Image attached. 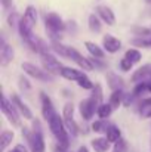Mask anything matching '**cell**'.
<instances>
[{
    "label": "cell",
    "mask_w": 151,
    "mask_h": 152,
    "mask_svg": "<svg viewBox=\"0 0 151 152\" xmlns=\"http://www.w3.org/2000/svg\"><path fill=\"white\" fill-rule=\"evenodd\" d=\"M49 124V130L52 132V134L56 137V140L59 142H68V130L67 126L64 123V118L59 117V114H53L48 121Z\"/></svg>",
    "instance_id": "6da1fadb"
},
{
    "label": "cell",
    "mask_w": 151,
    "mask_h": 152,
    "mask_svg": "<svg viewBox=\"0 0 151 152\" xmlns=\"http://www.w3.org/2000/svg\"><path fill=\"white\" fill-rule=\"evenodd\" d=\"M1 112L4 114V117L9 120V123L15 127H21V114L18 111V108L15 106L13 102H9V99L6 98V95H3L1 98Z\"/></svg>",
    "instance_id": "7a4b0ae2"
},
{
    "label": "cell",
    "mask_w": 151,
    "mask_h": 152,
    "mask_svg": "<svg viewBox=\"0 0 151 152\" xmlns=\"http://www.w3.org/2000/svg\"><path fill=\"white\" fill-rule=\"evenodd\" d=\"M21 68H22V71L27 74V75H30V77H33V78H36V80H39V81H53V75L49 74L45 68L42 69L40 66H36L34 64H31V62H22L21 64Z\"/></svg>",
    "instance_id": "3957f363"
},
{
    "label": "cell",
    "mask_w": 151,
    "mask_h": 152,
    "mask_svg": "<svg viewBox=\"0 0 151 152\" xmlns=\"http://www.w3.org/2000/svg\"><path fill=\"white\" fill-rule=\"evenodd\" d=\"M22 132L27 136V140L30 143L31 152H46V143H45L42 130H33V129L27 130V129H24Z\"/></svg>",
    "instance_id": "277c9868"
},
{
    "label": "cell",
    "mask_w": 151,
    "mask_h": 152,
    "mask_svg": "<svg viewBox=\"0 0 151 152\" xmlns=\"http://www.w3.org/2000/svg\"><path fill=\"white\" fill-rule=\"evenodd\" d=\"M45 25L50 33V36H59V33L65 31L67 24L62 21V18L56 12H49L45 16Z\"/></svg>",
    "instance_id": "5b68a950"
},
{
    "label": "cell",
    "mask_w": 151,
    "mask_h": 152,
    "mask_svg": "<svg viewBox=\"0 0 151 152\" xmlns=\"http://www.w3.org/2000/svg\"><path fill=\"white\" fill-rule=\"evenodd\" d=\"M62 118H64V123L67 126V130L68 133L76 137L77 133H79V127H77V123L74 120V105L73 102H67L64 105V109H62Z\"/></svg>",
    "instance_id": "8992f818"
},
{
    "label": "cell",
    "mask_w": 151,
    "mask_h": 152,
    "mask_svg": "<svg viewBox=\"0 0 151 152\" xmlns=\"http://www.w3.org/2000/svg\"><path fill=\"white\" fill-rule=\"evenodd\" d=\"M40 62H42V65H43V68L52 74V75H59L61 74V69H62V64L53 56V55H50L49 52H42L40 53Z\"/></svg>",
    "instance_id": "52a82bcc"
},
{
    "label": "cell",
    "mask_w": 151,
    "mask_h": 152,
    "mask_svg": "<svg viewBox=\"0 0 151 152\" xmlns=\"http://www.w3.org/2000/svg\"><path fill=\"white\" fill-rule=\"evenodd\" d=\"M98 106H99V105L89 96V98L82 99V101L79 102V112H80V115H82L83 120L89 121V120L94 118L95 112L98 111Z\"/></svg>",
    "instance_id": "ba28073f"
},
{
    "label": "cell",
    "mask_w": 151,
    "mask_h": 152,
    "mask_svg": "<svg viewBox=\"0 0 151 152\" xmlns=\"http://www.w3.org/2000/svg\"><path fill=\"white\" fill-rule=\"evenodd\" d=\"M68 55H70V59H71V61H74V62H76V64L83 69V71H88V72H89V71H92V69L95 68L91 59L85 58L80 52L76 50L74 48H70V46H68Z\"/></svg>",
    "instance_id": "9c48e42d"
},
{
    "label": "cell",
    "mask_w": 151,
    "mask_h": 152,
    "mask_svg": "<svg viewBox=\"0 0 151 152\" xmlns=\"http://www.w3.org/2000/svg\"><path fill=\"white\" fill-rule=\"evenodd\" d=\"M37 19H39V13H37V9L33 6V4H28L25 7V12H24V16L21 18V25H24L25 28L28 30H33L37 24Z\"/></svg>",
    "instance_id": "30bf717a"
},
{
    "label": "cell",
    "mask_w": 151,
    "mask_h": 152,
    "mask_svg": "<svg viewBox=\"0 0 151 152\" xmlns=\"http://www.w3.org/2000/svg\"><path fill=\"white\" fill-rule=\"evenodd\" d=\"M40 102H42V115L46 121H49V118L56 114L55 108H53V103L50 101V98L45 93V92H40Z\"/></svg>",
    "instance_id": "8fae6325"
},
{
    "label": "cell",
    "mask_w": 151,
    "mask_h": 152,
    "mask_svg": "<svg viewBox=\"0 0 151 152\" xmlns=\"http://www.w3.org/2000/svg\"><path fill=\"white\" fill-rule=\"evenodd\" d=\"M96 13L99 15L102 22H105L107 25H114L116 24V15H114L111 7H108L105 4H98L96 6Z\"/></svg>",
    "instance_id": "7c38bea8"
},
{
    "label": "cell",
    "mask_w": 151,
    "mask_h": 152,
    "mask_svg": "<svg viewBox=\"0 0 151 152\" xmlns=\"http://www.w3.org/2000/svg\"><path fill=\"white\" fill-rule=\"evenodd\" d=\"M102 46L108 53H116V52H119L122 49V42L117 37L107 34V36L102 37Z\"/></svg>",
    "instance_id": "4fadbf2b"
},
{
    "label": "cell",
    "mask_w": 151,
    "mask_h": 152,
    "mask_svg": "<svg viewBox=\"0 0 151 152\" xmlns=\"http://www.w3.org/2000/svg\"><path fill=\"white\" fill-rule=\"evenodd\" d=\"M12 102L15 103V106L18 108L19 114H21L25 120H33V112H31V109L28 108V105H27V103H24V102H22V99L19 98V95L13 93V95H12Z\"/></svg>",
    "instance_id": "5bb4252c"
},
{
    "label": "cell",
    "mask_w": 151,
    "mask_h": 152,
    "mask_svg": "<svg viewBox=\"0 0 151 152\" xmlns=\"http://www.w3.org/2000/svg\"><path fill=\"white\" fill-rule=\"evenodd\" d=\"M13 59V49L10 45H7L4 42V39L1 37V49H0V62L3 66H6L10 61Z\"/></svg>",
    "instance_id": "9a60e30c"
},
{
    "label": "cell",
    "mask_w": 151,
    "mask_h": 152,
    "mask_svg": "<svg viewBox=\"0 0 151 152\" xmlns=\"http://www.w3.org/2000/svg\"><path fill=\"white\" fill-rule=\"evenodd\" d=\"M59 75H61L62 78H65L67 81H76V83H77V80H79L80 77H83L85 74H83V71H80V69H76V68H71V66H62Z\"/></svg>",
    "instance_id": "2e32d148"
},
{
    "label": "cell",
    "mask_w": 151,
    "mask_h": 152,
    "mask_svg": "<svg viewBox=\"0 0 151 152\" xmlns=\"http://www.w3.org/2000/svg\"><path fill=\"white\" fill-rule=\"evenodd\" d=\"M151 77V64H145L144 66L138 68L133 74H132V81L133 83H139V81H145V78Z\"/></svg>",
    "instance_id": "e0dca14e"
},
{
    "label": "cell",
    "mask_w": 151,
    "mask_h": 152,
    "mask_svg": "<svg viewBox=\"0 0 151 152\" xmlns=\"http://www.w3.org/2000/svg\"><path fill=\"white\" fill-rule=\"evenodd\" d=\"M107 84L111 90H117V89H123L124 87V81L120 75H117L116 72H108L107 74Z\"/></svg>",
    "instance_id": "ac0fdd59"
},
{
    "label": "cell",
    "mask_w": 151,
    "mask_h": 152,
    "mask_svg": "<svg viewBox=\"0 0 151 152\" xmlns=\"http://www.w3.org/2000/svg\"><path fill=\"white\" fill-rule=\"evenodd\" d=\"M102 19L99 18L98 13H91L89 18H88V27L92 33H101L102 30Z\"/></svg>",
    "instance_id": "d6986e66"
},
{
    "label": "cell",
    "mask_w": 151,
    "mask_h": 152,
    "mask_svg": "<svg viewBox=\"0 0 151 152\" xmlns=\"http://www.w3.org/2000/svg\"><path fill=\"white\" fill-rule=\"evenodd\" d=\"M110 143L111 142L107 137H96V139H94L91 142V145H92L95 152H107L110 149Z\"/></svg>",
    "instance_id": "ffe728a7"
},
{
    "label": "cell",
    "mask_w": 151,
    "mask_h": 152,
    "mask_svg": "<svg viewBox=\"0 0 151 152\" xmlns=\"http://www.w3.org/2000/svg\"><path fill=\"white\" fill-rule=\"evenodd\" d=\"M13 137H15V134H13L12 130H3L1 132V134H0V148H1V151L7 149V146L12 143Z\"/></svg>",
    "instance_id": "44dd1931"
},
{
    "label": "cell",
    "mask_w": 151,
    "mask_h": 152,
    "mask_svg": "<svg viewBox=\"0 0 151 152\" xmlns=\"http://www.w3.org/2000/svg\"><path fill=\"white\" fill-rule=\"evenodd\" d=\"M85 48L88 49V52L92 55V56H95V58H99V59H104V50L101 49L99 46L96 45V43H94V42H85Z\"/></svg>",
    "instance_id": "7402d4cb"
},
{
    "label": "cell",
    "mask_w": 151,
    "mask_h": 152,
    "mask_svg": "<svg viewBox=\"0 0 151 152\" xmlns=\"http://www.w3.org/2000/svg\"><path fill=\"white\" fill-rule=\"evenodd\" d=\"M123 98H124V93L122 89H117V90H113L111 96H110V103L113 105V108H119L120 105H123Z\"/></svg>",
    "instance_id": "603a6c76"
},
{
    "label": "cell",
    "mask_w": 151,
    "mask_h": 152,
    "mask_svg": "<svg viewBox=\"0 0 151 152\" xmlns=\"http://www.w3.org/2000/svg\"><path fill=\"white\" fill-rule=\"evenodd\" d=\"M113 105L108 102V103H101L99 106H98V111H96V115L99 117V118H104V120H108L110 117H111V114H113Z\"/></svg>",
    "instance_id": "cb8c5ba5"
},
{
    "label": "cell",
    "mask_w": 151,
    "mask_h": 152,
    "mask_svg": "<svg viewBox=\"0 0 151 152\" xmlns=\"http://www.w3.org/2000/svg\"><path fill=\"white\" fill-rule=\"evenodd\" d=\"M105 134H107V139H108L111 143H116L117 140L122 139V132H120V129L116 127V126H110V129L107 130Z\"/></svg>",
    "instance_id": "d4e9b609"
},
{
    "label": "cell",
    "mask_w": 151,
    "mask_h": 152,
    "mask_svg": "<svg viewBox=\"0 0 151 152\" xmlns=\"http://www.w3.org/2000/svg\"><path fill=\"white\" fill-rule=\"evenodd\" d=\"M139 115L142 118H151V98L144 99L139 103Z\"/></svg>",
    "instance_id": "484cf974"
},
{
    "label": "cell",
    "mask_w": 151,
    "mask_h": 152,
    "mask_svg": "<svg viewBox=\"0 0 151 152\" xmlns=\"http://www.w3.org/2000/svg\"><path fill=\"white\" fill-rule=\"evenodd\" d=\"M52 49L55 53H58V55H61L62 58H68L70 59V55H68V46H64L62 43H59L58 40H52Z\"/></svg>",
    "instance_id": "4316f807"
},
{
    "label": "cell",
    "mask_w": 151,
    "mask_h": 152,
    "mask_svg": "<svg viewBox=\"0 0 151 152\" xmlns=\"http://www.w3.org/2000/svg\"><path fill=\"white\" fill-rule=\"evenodd\" d=\"M110 129V124L107 123V120H104V118H99V120H96L95 123H92V130L95 132V133H107V130Z\"/></svg>",
    "instance_id": "83f0119b"
},
{
    "label": "cell",
    "mask_w": 151,
    "mask_h": 152,
    "mask_svg": "<svg viewBox=\"0 0 151 152\" xmlns=\"http://www.w3.org/2000/svg\"><path fill=\"white\" fill-rule=\"evenodd\" d=\"M91 98H92L94 101L96 102L98 105H101V103H102V99H104V95H102V86H101L99 83H96V84L94 86Z\"/></svg>",
    "instance_id": "f1b7e54d"
},
{
    "label": "cell",
    "mask_w": 151,
    "mask_h": 152,
    "mask_svg": "<svg viewBox=\"0 0 151 152\" xmlns=\"http://www.w3.org/2000/svg\"><path fill=\"white\" fill-rule=\"evenodd\" d=\"M124 56L129 59V61H132L133 64H138L141 59H142V55H141V52L138 50V49H127L126 53H124Z\"/></svg>",
    "instance_id": "f546056e"
},
{
    "label": "cell",
    "mask_w": 151,
    "mask_h": 152,
    "mask_svg": "<svg viewBox=\"0 0 151 152\" xmlns=\"http://www.w3.org/2000/svg\"><path fill=\"white\" fill-rule=\"evenodd\" d=\"M77 84L83 89V90H92L94 89V83L91 81V78L88 77V75H83V77H80L79 80H77Z\"/></svg>",
    "instance_id": "4dcf8cb0"
},
{
    "label": "cell",
    "mask_w": 151,
    "mask_h": 152,
    "mask_svg": "<svg viewBox=\"0 0 151 152\" xmlns=\"http://www.w3.org/2000/svg\"><path fill=\"white\" fill-rule=\"evenodd\" d=\"M132 33L136 37H148L151 36V28L150 27H132Z\"/></svg>",
    "instance_id": "1f68e13d"
},
{
    "label": "cell",
    "mask_w": 151,
    "mask_h": 152,
    "mask_svg": "<svg viewBox=\"0 0 151 152\" xmlns=\"http://www.w3.org/2000/svg\"><path fill=\"white\" fill-rule=\"evenodd\" d=\"M19 22H21V16L18 12H12L9 16H7V24L12 27V28H18L19 27Z\"/></svg>",
    "instance_id": "d6a6232c"
},
{
    "label": "cell",
    "mask_w": 151,
    "mask_h": 152,
    "mask_svg": "<svg viewBox=\"0 0 151 152\" xmlns=\"http://www.w3.org/2000/svg\"><path fill=\"white\" fill-rule=\"evenodd\" d=\"M144 92H148V81H139L136 86H135V89H133V95L135 96H141Z\"/></svg>",
    "instance_id": "836d02e7"
},
{
    "label": "cell",
    "mask_w": 151,
    "mask_h": 152,
    "mask_svg": "<svg viewBox=\"0 0 151 152\" xmlns=\"http://www.w3.org/2000/svg\"><path fill=\"white\" fill-rule=\"evenodd\" d=\"M135 48H151V40H147L145 37H136L130 42Z\"/></svg>",
    "instance_id": "e575fe53"
},
{
    "label": "cell",
    "mask_w": 151,
    "mask_h": 152,
    "mask_svg": "<svg viewBox=\"0 0 151 152\" xmlns=\"http://www.w3.org/2000/svg\"><path fill=\"white\" fill-rule=\"evenodd\" d=\"M129 146H127V142L122 137L120 140H117L113 146V152H127Z\"/></svg>",
    "instance_id": "d590c367"
},
{
    "label": "cell",
    "mask_w": 151,
    "mask_h": 152,
    "mask_svg": "<svg viewBox=\"0 0 151 152\" xmlns=\"http://www.w3.org/2000/svg\"><path fill=\"white\" fill-rule=\"evenodd\" d=\"M18 86H19V89H21V90H24V92L31 90V83H30V81H28V78H25L24 75H21V77L18 78Z\"/></svg>",
    "instance_id": "8d00e7d4"
},
{
    "label": "cell",
    "mask_w": 151,
    "mask_h": 152,
    "mask_svg": "<svg viewBox=\"0 0 151 152\" xmlns=\"http://www.w3.org/2000/svg\"><path fill=\"white\" fill-rule=\"evenodd\" d=\"M119 65H120V69H122L123 72H129V71L132 69V66H133V62H132V61H129V59L124 56V58L120 61V64H119Z\"/></svg>",
    "instance_id": "74e56055"
},
{
    "label": "cell",
    "mask_w": 151,
    "mask_h": 152,
    "mask_svg": "<svg viewBox=\"0 0 151 152\" xmlns=\"http://www.w3.org/2000/svg\"><path fill=\"white\" fill-rule=\"evenodd\" d=\"M9 152H28V149H27V146H24L22 143H18V145H15Z\"/></svg>",
    "instance_id": "f35d334b"
},
{
    "label": "cell",
    "mask_w": 151,
    "mask_h": 152,
    "mask_svg": "<svg viewBox=\"0 0 151 152\" xmlns=\"http://www.w3.org/2000/svg\"><path fill=\"white\" fill-rule=\"evenodd\" d=\"M1 6L4 10H7L9 7H12V0H1Z\"/></svg>",
    "instance_id": "ab89813d"
},
{
    "label": "cell",
    "mask_w": 151,
    "mask_h": 152,
    "mask_svg": "<svg viewBox=\"0 0 151 152\" xmlns=\"http://www.w3.org/2000/svg\"><path fill=\"white\" fill-rule=\"evenodd\" d=\"M132 96H133V93H132ZM132 96H129V95L126 96V95H124V98H123V105H124V106H129V105L132 103Z\"/></svg>",
    "instance_id": "60d3db41"
},
{
    "label": "cell",
    "mask_w": 151,
    "mask_h": 152,
    "mask_svg": "<svg viewBox=\"0 0 151 152\" xmlns=\"http://www.w3.org/2000/svg\"><path fill=\"white\" fill-rule=\"evenodd\" d=\"M77 152H89V149H88L85 145H82V146L79 148V151H77Z\"/></svg>",
    "instance_id": "b9f144b4"
},
{
    "label": "cell",
    "mask_w": 151,
    "mask_h": 152,
    "mask_svg": "<svg viewBox=\"0 0 151 152\" xmlns=\"http://www.w3.org/2000/svg\"><path fill=\"white\" fill-rule=\"evenodd\" d=\"M148 92H150V93H151V80H150V81H148Z\"/></svg>",
    "instance_id": "7bdbcfd3"
},
{
    "label": "cell",
    "mask_w": 151,
    "mask_h": 152,
    "mask_svg": "<svg viewBox=\"0 0 151 152\" xmlns=\"http://www.w3.org/2000/svg\"><path fill=\"white\" fill-rule=\"evenodd\" d=\"M144 1H145L147 4H151V0H144Z\"/></svg>",
    "instance_id": "ee69618b"
}]
</instances>
